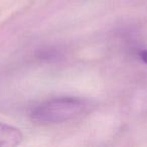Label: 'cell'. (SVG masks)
Segmentation results:
<instances>
[{"instance_id":"1","label":"cell","mask_w":147,"mask_h":147,"mask_svg":"<svg viewBox=\"0 0 147 147\" xmlns=\"http://www.w3.org/2000/svg\"><path fill=\"white\" fill-rule=\"evenodd\" d=\"M86 101L73 97L47 100L31 111V118L40 124H59L73 120L86 111Z\"/></svg>"},{"instance_id":"2","label":"cell","mask_w":147,"mask_h":147,"mask_svg":"<svg viewBox=\"0 0 147 147\" xmlns=\"http://www.w3.org/2000/svg\"><path fill=\"white\" fill-rule=\"evenodd\" d=\"M22 140L20 130L10 125L0 123V147H11L18 145Z\"/></svg>"},{"instance_id":"3","label":"cell","mask_w":147,"mask_h":147,"mask_svg":"<svg viewBox=\"0 0 147 147\" xmlns=\"http://www.w3.org/2000/svg\"><path fill=\"white\" fill-rule=\"evenodd\" d=\"M141 59H142L145 63H147V51H144L141 53Z\"/></svg>"}]
</instances>
